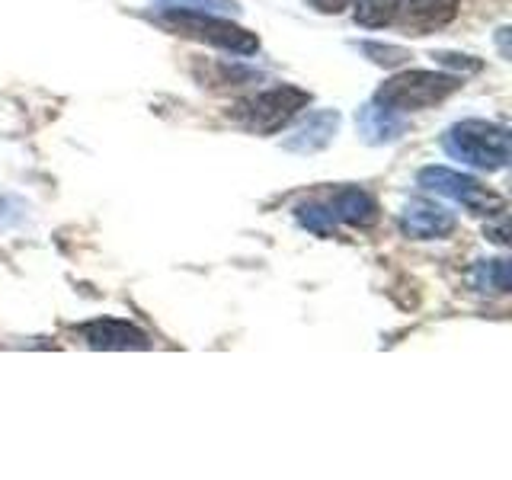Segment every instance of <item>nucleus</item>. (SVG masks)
<instances>
[{
    "label": "nucleus",
    "instance_id": "f257e3e1",
    "mask_svg": "<svg viewBox=\"0 0 512 480\" xmlns=\"http://www.w3.org/2000/svg\"><path fill=\"white\" fill-rule=\"evenodd\" d=\"M442 148L448 151V157L471 164L477 170H503L512 151L506 128L484 119H464L452 125L442 138Z\"/></svg>",
    "mask_w": 512,
    "mask_h": 480
},
{
    "label": "nucleus",
    "instance_id": "f03ea898",
    "mask_svg": "<svg viewBox=\"0 0 512 480\" xmlns=\"http://www.w3.org/2000/svg\"><path fill=\"white\" fill-rule=\"evenodd\" d=\"M461 87V80L452 74H436V71H404L384 80L378 87L375 100L381 109L391 112H413L442 103L445 96H452Z\"/></svg>",
    "mask_w": 512,
    "mask_h": 480
},
{
    "label": "nucleus",
    "instance_id": "7ed1b4c3",
    "mask_svg": "<svg viewBox=\"0 0 512 480\" xmlns=\"http://www.w3.org/2000/svg\"><path fill=\"white\" fill-rule=\"evenodd\" d=\"M160 23L170 26L173 32L189 39H199L208 45H218L224 52H234V55H253L260 48V39L247 32L244 26H234L228 20H218L215 13H199V10H167L160 13Z\"/></svg>",
    "mask_w": 512,
    "mask_h": 480
},
{
    "label": "nucleus",
    "instance_id": "20e7f679",
    "mask_svg": "<svg viewBox=\"0 0 512 480\" xmlns=\"http://www.w3.org/2000/svg\"><path fill=\"white\" fill-rule=\"evenodd\" d=\"M311 103V93L301 90V87H276V90H266L253 100H244L237 106V119L244 122L250 132H260V135H276L282 125L292 122L298 112Z\"/></svg>",
    "mask_w": 512,
    "mask_h": 480
},
{
    "label": "nucleus",
    "instance_id": "39448f33",
    "mask_svg": "<svg viewBox=\"0 0 512 480\" xmlns=\"http://www.w3.org/2000/svg\"><path fill=\"white\" fill-rule=\"evenodd\" d=\"M420 186L461 202L464 208H471L474 215H500L506 208V202L496 196V192H490L487 186H480L474 176H464V173L448 170V167L420 170Z\"/></svg>",
    "mask_w": 512,
    "mask_h": 480
},
{
    "label": "nucleus",
    "instance_id": "423d86ee",
    "mask_svg": "<svg viewBox=\"0 0 512 480\" xmlns=\"http://www.w3.org/2000/svg\"><path fill=\"white\" fill-rule=\"evenodd\" d=\"M400 231L413 240H436L455 231V215L429 199H410L400 215Z\"/></svg>",
    "mask_w": 512,
    "mask_h": 480
},
{
    "label": "nucleus",
    "instance_id": "0eeeda50",
    "mask_svg": "<svg viewBox=\"0 0 512 480\" xmlns=\"http://www.w3.org/2000/svg\"><path fill=\"white\" fill-rule=\"evenodd\" d=\"M458 16V0H394V16L404 29L432 32L448 26Z\"/></svg>",
    "mask_w": 512,
    "mask_h": 480
},
{
    "label": "nucleus",
    "instance_id": "6e6552de",
    "mask_svg": "<svg viewBox=\"0 0 512 480\" xmlns=\"http://www.w3.org/2000/svg\"><path fill=\"white\" fill-rule=\"evenodd\" d=\"M84 340L93 349H148V336L138 327L125 324V320H93V324L80 327Z\"/></svg>",
    "mask_w": 512,
    "mask_h": 480
},
{
    "label": "nucleus",
    "instance_id": "1a4fd4ad",
    "mask_svg": "<svg viewBox=\"0 0 512 480\" xmlns=\"http://www.w3.org/2000/svg\"><path fill=\"white\" fill-rule=\"evenodd\" d=\"M336 128H340V116L336 112H314V116L298 125L292 135L282 141L285 151L292 154H314V151H324L327 144L333 141Z\"/></svg>",
    "mask_w": 512,
    "mask_h": 480
},
{
    "label": "nucleus",
    "instance_id": "9d476101",
    "mask_svg": "<svg viewBox=\"0 0 512 480\" xmlns=\"http://www.w3.org/2000/svg\"><path fill=\"white\" fill-rule=\"evenodd\" d=\"M330 212L333 218H340L346 224H356V228H368V224L378 221V205L375 199L368 196V192L349 186V189H340L330 202Z\"/></svg>",
    "mask_w": 512,
    "mask_h": 480
},
{
    "label": "nucleus",
    "instance_id": "9b49d317",
    "mask_svg": "<svg viewBox=\"0 0 512 480\" xmlns=\"http://www.w3.org/2000/svg\"><path fill=\"white\" fill-rule=\"evenodd\" d=\"M359 128H362V135L365 141H372V144H384V141H394L400 132H404V122H400L391 109H381L378 103H368L359 109V116H356Z\"/></svg>",
    "mask_w": 512,
    "mask_h": 480
},
{
    "label": "nucleus",
    "instance_id": "f8f14e48",
    "mask_svg": "<svg viewBox=\"0 0 512 480\" xmlns=\"http://www.w3.org/2000/svg\"><path fill=\"white\" fill-rule=\"evenodd\" d=\"M474 282L480 288H490V292H509L512 282H509V263L506 260H487L474 269Z\"/></svg>",
    "mask_w": 512,
    "mask_h": 480
},
{
    "label": "nucleus",
    "instance_id": "ddd939ff",
    "mask_svg": "<svg viewBox=\"0 0 512 480\" xmlns=\"http://www.w3.org/2000/svg\"><path fill=\"white\" fill-rule=\"evenodd\" d=\"M394 16V0H359L356 4V23L378 29L384 23H391Z\"/></svg>",
    "mask_w": 512,
    "mask_h": 480
},
{
    "label": "nucleus",
    "instance_id": "4468645a",
    "mask_svg": "<svg viewBox=\"0 0 512 480\" xmlns=\"http://www.w3.org/2000/svg\"><path fill=\"white\" fill-rule=\"evenodd\" d=\"M298 221L304 224L308 231L320 234V237H333V212L330 208H320V205H301L298 208Z\"/></svg>",
    "mask_w": 512,
    "mask_h": 480
},
{
    "label": "nucleus",
    "instance_id": "2eb2a0df",
    "mask_svg": "<svg viewBox=\"0 0 512 480\" xmlns=\"http://www.w3.org/2000/svg\"><path fill=\"white\" fill-rule=\"evenodd\" d=\"M154 4H164L173 10H199V13H237L240 10L234 0H154Z\"/></svg>",
    "mask_w": 512,
    "mask_h": 480
},
{
    "label": "nucleus",
    "instance_id": "dca6fc26",
    "mask_svg": "<svg viewBox=\"0 0 512 480\" xmlns=\"http://www.w3.org/2000/svg\"><path fill=\"white\" fill-rule=\"evenodd\" d=\"M308 4L314 7V10H320V13H343L346 7H352L356 0H308Z\"/></svg>",
    "mask_w": 512,
    "mask_h": 480
}]
</instances>
